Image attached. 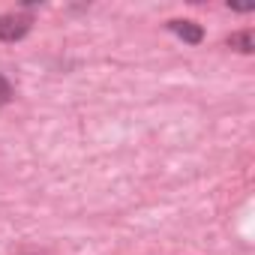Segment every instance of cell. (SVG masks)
<instances>
[{
    "mask_svg": "<svg viewBox=\"0 0 255 255\" xmlns=\"http://www.w3.org/2000/svg\"><path fill=\"white\" fill-rule=\"evenodd\" d=\"M228 45L231 48H237V51H252L255 45H252V30H240V33H231V39H228Z\"/></svg>",
    "mask_w": 255,
    "mask_h": 255,
    "instance_id": "3",
    "label": "cell"
},
{
    "mask_svg": "<svg viewBox=\"0 0 255 255\" xmlns=\"http://www.w3.org/2000/svg\"><path fill=\"white\" fill-rule=\"evenodd\" d=\"M30 30V18L27 15H15V12H6L0 15V39L3 42H18L24 39Z\"/></svg>",
    "mask_w": 255,
    "mask_h": 255,
    "instance_id": "1",
    "label": "cell"
},
{
    "mask_svg": "<svg viewBox=\"0 0 255 255\" xmlns=\"http://www.w3.org/2000/svg\"><path fill=\"white\" fill-rule=\"evenodd\" d=\"M183 42H189V45H198L201 39H204V30H201V24H195V21H171L168 24Z\"/></svg>",
    "mask_w": 255,
    "mask_h": 255,
    "instance_id": "2",
    "label": "cell"
},
{
    "mask_svg": "<svg viewBox=\"0 0 255 255\" xmlns=\"http://www.w3.org/2000/svg\"><path fill=\"white\" fill-rule=\"evenodd\" d=\"M12 99V84L3 78V75H0V105H6Z\"/></svg>",
    "mask_w": 255,
    "mask_h": 255,
    "instance_id": "4",
    "label": "cell"
}]
</instances>
